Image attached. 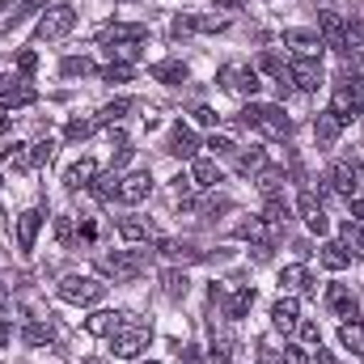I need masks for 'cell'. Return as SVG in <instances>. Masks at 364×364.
<instances>
[{"label": "cell", "instance_id": "b9f144b4", "mask_svg": "<svg viewBox=\"0 0 364 364\" xmlns=\"http://www.w3.org/2000/svg\"><path fill=\"white\" fill-rule=\"evenodd\" d=\"M279 186H284V170H259V191L272 199V195H279Z\"/></svg>", "mask_w": 364, "mask_h": 364}, {"label": "cell", "instance_id": "30bf717a", "mask_svg": "<svg viewBox=\"0 0 364 364\" xmlns=\"http://www.w3.org/2000/svg\"><path fill=\"white\" fill-rule=\"evenodd\" d=\"M331 186L339 191V195H348V199H356V191L364 186V161H339L331 174Z\"/></svg>", "mask_w": 364, "mask_h": 364}, {"label": "cell", "instance_id": "ab89813d", "mask_svg": "<svg viewBox=\"0 0 364 364\" xmlns=\"http://www.w3.org/2000/svg\"><path fill=\"white\" fill-rule=\"evenodd\" d=\"M4 161H13V170H34V153H30L26 144H13V149H4Z\"/></svg>", "mask_w": 364, "mask_h": 364}, {"label": "cell", "instance_id": "7402d4cb", "mask_svg": "<svg viewBox=\"0 0 364 364\" xmlns=\"http://www.w3.org/2000/svg\"><path fill=\"white\" fill-rule=\"evenodd\" d=\"M93 178H97V166H93L90 157H81V161H77V166H68V174H64L68 191H90Z\"/></svg>", "mask_w": 364, "mask_h": 364}, {"label": "cell", "instance_id": "4316f807", "mask_svg": "<svg viewBox=\"0 0 364 364\" xmlns=\"http://www.w3.org/2000/svg\"><path fill=\"white\" fill-rule=\"evenodd\" d=\"M153 77L166 81V85H182V81H186V64H182V60H161V64L153 68Z\"/></svg>", "mask_w": 364, "mask_h": 364}, {"label": "cell", "instance_id": "7dc6e473", "mask_svg": "<svg viewBox=\"0 0 364 364\" xmlns=\"http://www.w3.org/2000/svg\"><path fill=\"white\" fill-rule=\"evenodd\" d=\"M279 364H309V352H305L301 343H288V348L279 352Z\"/></svg>", "mask_w": 364, "mask_h": 364}, {"label": "cell", "instance_id": "ee69618b", "mask_svg": "<svg viewBox=\"0 0 364 364\" xmlns=\"http://www.w3.org/2000/svg\"><path fill=\"white\" fill-rule=\"evenodd\" d=\"M55 237H60V246H77V229H73V216H55Z\"/></svg>", "mask_w": 364, "mask_h": 364}, {"label": "cell", "instance_id": "f1b7e54d", "mask_svg": "<svg viewBox=\"0 0 364 364\" xmlns=\"http://www.w3.org/2000/svg\"><path fill=\"white\" fill-rule=\"evenodd\" d=\"M21 339H26L30 348H43V343L55 339V326H51V322H30V326L21 331Z\"/></svg>", "mask_w": 364, "mask_h": 364}, {"label": "cell", "instance_id": "e0dca14e", "mask_svg": "<svg viewBox=\"0 0 364 364\" xmlns=\"http://www.w3.org/2000/svg\"><path fill=\"white\" fill-rule=\"evenodd\" d=\"M119 237L123 242H153L157 237V225L149 216H123L119 220Z\"/></svg>", "mask_w": 364, "mask_h": 364}, {"label": "cell", "instance_id": "5b68a950", "mask_svg": "<svg viewBox=\"0 0 364 364\" xmlns=\"http://www.w3.org/2000/svg\"><path fill=\"white\" fill-rule=\"evenodd\" d=\"M60 296H64L68 305H97V301L106 296V284L93 279V275H64V279H60Z\"/></svg>", "mask_w": 364, "mask_h": 364}, {"label": "cell", "instance_id": "d4e9b609", "mask_svg": "<svg viewBox=\"0 0 364 364\" xmlns=\"http://www.w3.org/2000/svg\"><path fill=\"white\" fill-rule=\"evenodd\" d=\"M339 132H343V123H339L331 110H322V114L314 119V136H318V144H326V149H331V144L339 140Z\"/></svg>", "mask_w": 364, "mask_h": 364}, {"label": "cell", "instance_id": "8d00e7d4", "mask_svg": "<svg viewBox=\"0 0 364 364\" xmlns=\"http://www.w3.org/2000/svg\"><path fill=\"white\" fill-rule=\"evenodd\" d=\"M127 110H132V102H127V97H114V102H106V106L97 110V123H119Z\"/></svg>", "mask_w": 364, "mask_h": 364}, {"label": "cell", "instance_id": "6da1fadb", "mask_svg": "<svg viewBox=\"0 0 364 364\" xmlns=\"http://www.w3.org/2000/svg\"><path fill=\"white\" fill-rule=\"evenodd\" d=\"M144 43H149V26H144V21H114V26L102 30V47H106L114 60H123V64L136 60Z\"/></svg>", "mask_w": 364, "mask_h": 364}, {"label": "cell", "instance_id": "7c38bea8", "mask_svg": "<svg viewBox=\"0 0 364 364\" xmlns=\"http://www.w3.org/2000/svg\"><path fill=\"white\" fill-rule=\"evenodd\" d=\"M157 255L166 263H199L203 259V250L195 242H178V237H157Z\"/></svg>", "mask_w": 364, "mask_h": 364}, {"label": "cell", "instance_id": "c3c4849f", "mask_svg": "<svg viewBox=\"0 0 364 364\" xmlns=\"http://www.w3.org/2000/svg\"><path fill=\"white\" fill-rule=\"evenodd\" d=\"M208 149H212L216 157H229V153H237V144H233L229 136H212V140H208Z\"/></svg>", "mask_w": 364, "mask_h": 364}, {"label": "cell", "instance_id": "d6a6232c", "mask_svg": "<svg viewBox=\"0 0 364 364\" xmlns=\"http://www.w3.org/2000/svg\"><path fill=\"white\" fill-rule=\"evenodd\" d=\"M90 191L97 195V199H114V195H119V170H110V174H97Z\"/></svg>", "mask_w": 364, "mask_h": 364}, {"label": "cell", "instance_id": "7bdbcfd3", "mask_svg": "<svg viewBox=\"0 0 364 364\" xmlns=\"http://www.w3.org/2000/svg\"><path fill=\"white\" fill-rule=\"evenodd\" d=\"M34 102V90H9L0 93V110H17V106H30Z\"/></svg>", "mask_w": 364, "mask_h": 364}, {"label": "cell", "instance_id": "d590c367", "mask_svg": "<svg viewBox=\"0 0 364 364\" xmlns=\"http://www.w3.org/2000/svg\"><path fill=\"white\" fill-rule=\"evenodd\" d=\"M102 81H106V85H127V81H132V64H123V60L106 64V68H102Z\"/></svg>", "mask_w": 364, "mask_h": 364}, {"label": "cell", "instance_id": "44dd1931", "mask_svg": "<svg viewBox=\"0 0 364 364\" xmlns=\"http://www.w3.org/2000/svg\"><path fill=\"white\" fill-rule=\"evenodd\" d=\"M123 322H132V314H114V309H97V314H93L90 322H85V331H90V335H114V331H119Z\"/></svg>", "mask_w": 364, "mask_h": 364}, {"label": "cell", "instance_id": "836d02e7", "mask_svg": "<svg viewBox=\"0 0 364 364\" xmlns=\"http://www.w3.org/2000/svg\"><path fill=\"white\" fill-rule=\"evenodd\" d=\"M339 81H343V93L352 97V106L364 114V77H356V73H343Z\"/></svg>", "mask_w": 364, "mask_h": 364}, {"label": "cell", "instance_id": "5bb4252c", "mask_svg": "<svg viewBox=\"0 0 364 364\" xmlns=\"http://www.w3.org/2000/svg\"><path fill=\"white\" fill-rule=\"evenodd\" d=\"M149 195H153V174L149 170H136V174L119 178V199L123 203H144Z\"/></svg>", "mask_w": 364, "mask_h": 364}, {"label": "cell", "instance_id": "ac0fdd59", "mask_svg": "<svg viewBox=\"0 0 364 364\" xmlns=\"http://www.w3.org/2000/svg\"><path fill=\"white\" fill-rule=\"evenodd\" d=\"M318 26H322V43L335 47V51H343V30H348V21H343L339 13L322 9V13H318Z\"/></svg>", "mask_w": 364, "mask_h": 364}, {"label": "cell", "instance_id": "cb8c5ba5", "mask_svg": "<svg viewBox=\"0 0 364 364\" xmlns=\"http://www.w3.org/2000/svg\"><path fill=\"white\" fill-rule=\"evenodd\" d=\"M343 55L352 64H364V26L360 21H348V30H343Z\"/></svg>", "mask_w": 364, "mask_h": 364}, {"label": "cell", "instance_id": "74e56055", "mask_svg": "<svg viewBox=\"0 0 364 364\" xmlns=\"http://www.w3.org/2000/svg\"><path fill=\"white\" fill-rule=\"evenodd\" d=\"M250 305H255V288H237L233 301H229V318H246Z\"/></svg>", "mask_w": 364, "mask_h": 364}, {"label": "cell", "instance_id": "3957f363", "mask_svg": "<svg viewBox=\"0 0 364 364\" xmlns=\"http://www.w3.org/2000/svg\"><path fill=\"white\" fill-rule=\"evenodd\" d=\"M149 343H153V331H149V326H140L136 318H132V322H123V326L110 335V352H114L119 360H136Z\"/></svg>", "mask_w": 364, "mask_h": 364}, {"label": "cell", "instance_id": "7a4b0ae2", "mask_svg": "<svg viewBox=\"0 0 364 364\" xmlns=\"http://www.w3.org/2000/svg\"><path fill=\"white\" fill-rule=\"evenodd\" d=\"M242 123H246V127H259V132L272 136V140H288V136H292V119H288L279 106H259V102H250V106L242 110Z\"/></svg>", "mask_w": 364, "mask_h": 364}, {"label": "cell", "instance_id": "9f6ffc18", "mask_svg": "<svg viewBox=\"0 0 364 364\" xmlns=\"http://www.w3.org/2000/svg\"><path fill=\"white\" fill-rule=\"evenodd\" d=\"M9 339H13V326H9V322H0V348H4Z\"/></svg>", "mask_w": 364, "mask_h": 364}, {"label": "cell", "instance_id": "f6af8a7d", "mask_svg": "<svg viewBox=\"0 0 364 364\" xmlns=\"http://www.w3.org/2000/svg\"><path fill=\"white\" fill-rule=\"evenodd\" d=\"M38 9H51V0H26V4H21L13 17H9V30H13V26H21V21H26L30 13H38Z\"/></svg>", "mask_w": 364, "mask_h": 364}, {"label": "cell", "instance_id": "bcb514c9", "mask_svg": "<svg viewBox=\"0 0 364 364\" xmlns=\"http://www.w3.org/2000/svg\"><path fill=\"white\" fill-rule=\"evenodd\" d=\"M30 153H34V166H47V161H51V157H55V140H51V136H47V140H38V144H34V149H30Z\"/></svg>", "mask_w": 364, "mask_h": 364}, {"label": "cell", "instance_id": "484cf974", "mask_svg": "<svg viewBox=\"0 0 364 364\" xmlns=\"http://www.w3.org/2000/svg\"><path fill=\"white\" fill-rule=\"evenodd\" d=\"M212 360L216 364H237V343H233V335H212Z\"/></svg>", "mask_w": 364, "mask_h": 364}, {"label": "cell", "instance_id": "52a82bcc", "mask_svg": "<svg viewBox=\"0 0 364 364\" xmlns=\"http://www.w3.org/2000/svg\"><path fill=\"white\" fill-rule=\"evenodd\" d=\"M288 81H292V90H301V93H318L326 85L322 60H296V64H288Z\"/></svg>", "mask_w": 364, "mask_h": 364}, {"label": "cell", "instance_id": "4dcf8cb0", "mask_svg": "<svg viewBox=\"0 0 364 364\" xmlns=\"http://www.w3.org/2000/svg\"><path fill=\"white\" fill-rule=\"evenodd\" d=\"M237 170H242V174H259V170H267V153H263V149H246V153H237Z\"/></svg>", "mask_w": 364, "mask_h": 364}, {"label": "cell", "instance_id": "60d3db41", "mask_svg": "<svg viewBox=\"0 0 364 364\" xmlns=\"http://www.w3.org/2000/svg\"><path fill=\"white\" fill-rule=\"evenodd\" d=\"M93 127H97V119H73V123H68V144H81V140H90Z\"/></svg>", "mask_w": 364, "mask_h": 364}, {"label": "cell", "instance_id": "9a60e30c", "mask_svg": "<svg viewBox=\"0 0 364 364\" xmlns=\"http://www.w3.org/2000/svg\"><path fill=\"white\" fill-rule=\"evenodd\" d=\"M326 309H331L335 318H348V322H356V314H360L348 284H331V288H326Z\"/></svg>", "mask_w": 364, "mask_h": 364}, {"label": "cell", "instance_id": "680465c9", "mask_svg": "<svg viewBox=\"0 0 364 364\" xmlns=\"http://www.w3.org/2000/svg\"><path fill=\"white\" fill-rule=\"evenodd\" d=\"M4 301H9V288H4V284H0V305H4Z\"/></svg>", "mask_w": 364, "mask_h": 364}, {"label": "cell", "instance_id": "277c9868", "mask_svg": "<svg viewBox=\"0 0 364 364\" xmlns=\"http://www.w3.org/2000/svg\"><path fill=\"white\" fill-rule=\"evenodd\" d=\"M73 26H77V9H73V4H51V9L38 17L34 38H38V43H55V38L73 34Z\"/></svg>", "mask_w": 364, "mask_h": 364}, {"label": "cell", "instance_id": "603a6c76", "mask_svg": "<svg viewBox=\"0 0 364 364\" xmlns=\"http://www.w3.org/2000/svg\"><path fill=\"white\" fill-rule=\"evenodd\" d=\"M318 263H322L326 272H343V267H352V255L343 250V242H326V246L318 250Z\"/></svg>", "mask_w": 364, "mask_h": 364}, {"label": "cell", "instance_id": "6125c7cd", "mask_svg": "<svg viewBox=\"0 0 364 364\" xmlns=\"http://www.w3.org/2000/svg\"><path fill=\"white\" fill-rule=\"evenodd\" d=\"M149 364H153V360H149Z\"/></svg>", "mask_w": 364, "mask_h": 364}, {"label": "cell", "instance_id": "e575fe53", "mask_svg": "<svg viewBox=\"0 0 364 364\" xmlns=\"http://www.w3.org/2000/svg\"><path fill=\"white\" fill-rule=\"evenodd\" d=\"M161 284H166V296H170V301H178V296H186V288H191V279H186V272H166V275H161Z\"/></svg>", "mask_w": 364, "mask_h": 364}, {"label": "cell", "instance_id": "d6986e66", "mask_svg": "<svg viewBox=\"0 0 364 364\" xmlns=\"http://www.w3.org/2000/svg\"><path fill=\"white\" fill-rule=\"evenodd\" d=\"M216 182H225L220 166H216L212 157H195V166H191V186H199V191H212Z\"/></svg>", "mask_w": 364, "mask_h": 364}, {"label": "cell", "instance_id": "f5cc1de1", "mask_svg": "<svg viewBox=\"0 0 364 364\" xmlns=\"http://www.w3.org/2000/svg\"><path fill=\"white\" fill-rule=\"evenodd\" d=\"M301 335H305V339H309V343H318V339H322V335H318V326H314V322H301Z\"/></svg>", "mask_w": 364, "mask_h": 364}, {"label": "cell", "instance_id": "ba28073f", "mask_svg": "<svg viewBox=\"0 0 364 364\" xmlns=\"http://www.w3.org/2000/svg\"><path fill=\"white\" fill-rule=\"evenodd\" d=\"M220 85L229 93H242V97H255L259 93V73L255 68H242V64H220Z\"/></svg>", "mask_w": 364, "mask_h": 364}, {"label": "cell", "instance_id": "ffe728a7", "mask_svg": "<svg viewBox=\"0 0 364 364\" xmlns=\"http://www.w3.org/2000/svg\"><path fill=\"white\" fill-rule=\"evenodd\" d=\"M272 322H275V331H296L301 326V305L292 296H279L272 305Z\"/></svg>", "mask_w": 364, "mask_h": 364}, {"label": "cell", "instance_id": "db71d44e", "mask_svg": "<svg viewBox=\"0 0 364 364\" xmlns=\"http://www.w3.org/2000/svg\"><path fill=\"white\" fill-rule=\"evenodd\" d=\"M348 203H352V220L364 225V199H348Z\"/></svg>", "mask_w": 364, "mask_h": 364}, {"label": "cell", "instance_id": "f35d334b", "mask_svg": "<svg viewBox=\"0 0 364 364\" xmlns=\"http://www.w3.org/2000/svg\"><path fill=\"white\" fill-rule=\"evenodd\" d=\"M339 339H343V348H348V352H364V326H360V322H343Z\"/></svg>", "mask_w": 364, "mask_h": 364}, {"label": "cell", "instance_id": "9c48e42d", "mask_svg": "<svg viewBox=\"0 0 364 364\" xmlns=\"http://www.w3.org/2000/svg\"><path fill=\"white\" fill-rule=\"evenodd\" d=\"M296 212H301V220L309 225V233H318V237L331 233V216H326V208H322V199H318L314 191H305V195L296 199Z\"/></svg>", "mask_w": 364, "mask_h": 364}, {"label": "cell", "instance_id": "8fae6325", "mask_svg": "<svg viewBox=\"0 0 364 364\" xmlns=\"http://www.w3.org/2000/svg\"><path fill=\"white\" fill-rule=\"evenodd\" d=\"M284 43L296 51V60H322V34H314V30H284Z\"/></svg>", "mask_w": 364, "mask_h": 364}, {"label": "cell", "instance_id": "816d5d0a", "mask_svg": "<svg viewBox=\"0 0 364 364\" xmlns=\"http://www.w3.org/2000/svg\"><path fill=\"white\" fill-rule=\"evenodd\" d=\"M195 123L199 127H216V110L212 106H195Z\"/></svg>", "mask_w": 364, "mask_h": 364}, {"label": "cell", "instance_id": "11a10c76", "mask_svg": "<svg viewBox=\"0 0 364 364\" xmlns=\"http://www.w3.org/2000/svg\"><path fill=\"white\" fill-rule=\"evenodd\" d=\"M246 0H216V9H225V13H233V9H242Z\"/></svg>", "mask_w": 364, "mask_h": 364}, {"label": "cell", "instance_id": "681fc988", "mask_svg": "<svg viewBox=\"0 0 364 364\" xmlns=\"http://www.w3.org/2000/svg\"><path fill=\"white\" fill-rule=\"evenodd\" d=\"M199 30V17H174V38H182V34H195Z\"/></svg>", "mask_w": 364, "mask_h": 364}, {"label": "cell", "instance_id": "1f68e13d", "mask_svg": "<svg viewBox=\"0 0 364 364\" xmlns=\"http://www.w3.org/2000/svg\"><path fill=\"white\" fill-rule=\"evenodd\" d=\"M288 216H292V208H288V203H284L279 195H272V199H267V208H263V220H267L272 229H279V225H284Z\"/></svg>", "mask_w": 364, "mask_h": 364}, {"label": "cell", "instance_id": "8992f818", "mask_svg": "<svg viewBox=\"0 0 364 364\" xmlns=\"http://www.w3.org/2000/svg\"><path fill=\"white\" fill-rule=\"evenodd\" d=\"M97 272L127 284V279H140L144 275V255H132V250H114V255H102L97 259Z\"/></svg>", "mask_w": 364, "mask_h": 364}, {"label": "cell", "instance_id": "2e32d148", "mask_svg": "<svg viewBox=\"0 0 364 364\" xmlns=\"http://www.w3.org/2000/svg\"><path fill=\"white\" fill-rule=\"evenodd\" d=\"M38 229H43V212H38V208H26V212L17 216V246H21V255H30V250H34Z\"/></svg>", "mask_w": 364, "mask_h": 364}, {"label": "cell", "instance_id": "83f0119b", "mask_svg": "<svg viewBox=\"0 0 364 364\" xmlns=\"http://www.w3.org/2000/svg\"><path fill=\"white\" fill-rule=\"evenodd\" d=\"M279 288H288V292H305V288H309V272H305L301 263L284 267V272H279Z\"/></svg>", "mask_w": 364, "mask_h": 364}, {"label": "cell", "instance_id": "6f0895ef", "mask_svg": "<svg viewBox=\"0 0 364 364\" xmlns=\"http://www.w3.org/2000/svg\"><path fill=\"white\" fill-rule=\"evenodd\" d=\"M259 364H279V356H275V352H263V356H259Z\"/></svg>", "mask_w": 364, "mask_h": 364}, {"label": "cell", "instance_id": "91938a15", "mask_svg": "<svg viewBox=\"0 0 364 364\" xmlns=\"http://www.w3.org/2000/svg\"><path fill=\"white\" fill-rule=\"evenodd\" d=\"M9 4H13V0H0V13H4V9H9Z\"/></svg>", "mask_w": 364, "mask_h": 364}, {"label": "cell", "instance_id": "4fadbf2b", "mask_svg": "<svg viewBox=\"0 0 364 364\" xmlns=\"http://www.w3.org/2000/svg\"><path fill=\"white\" fill-rule=\"evenodd\" d=\"M166 153H170V157H182V161H195V153H199L195 132H191V127H182V123H174V127H170V136H166Z\"/></svg>", "mask_w": 364, "mask_h": 364}, {"label": "cell", "instance_id": "f546056e", "mask_svg": "<svg viewBox=\"0 0 364 364\" xmlns=\"http://www.w3.org/2000/svg\"><path fill=\"white\" fill-rule=\"evenodd\" d=\"M60 77H68V81H77V77H93V60H85V55H68V60L60 64Z\"/></svg>", "mask_w": 364, "mask_h": 364}, {"label": "cell", "instance_id": "94428289", "mask_svg": "<svg viewBox=\"0 0 364 364\" xmlns=\"http://www.w3.org/2000/svg\"><path fill=\"white\" fill-rule=\"evenodd\" d=\"M85 364H102V360H97V356H90V360H85Z\"/></svg>", "mask_w": 364, "mask_h": 364}, {"label": "cell", "instance_id": "f907efd6", "mask_svg": "<svg viewBox=\"0 0 364 364\" xmlns=\"http://www.w3.org/2000/svg\"><path fill=\"white\" fill-rule=\"evenodd\" d=\"M34 68H38V55H34V51H21V55H17V73H21V77H30Z\"/></svg>", "mask_w": 364, "mask_h": 364}]
</instances>
